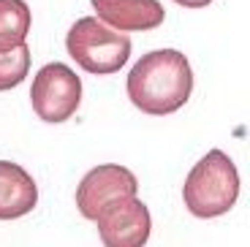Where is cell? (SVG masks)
Returning a JSON list of instances; mask_svg holds the SVG:
<instances>
[{
  "instance_id": "cell-3",
  "label": "cell",
  "mask_w": 250,
  "mask_h": 247,
  "mask_svg": "<svg viewBox=\"0 0 250 247\" xmlns=\"http://www.w3.org/2000/svg\"><path fill=\"white\" fill-rule=\"evenodd\" d=\"M65 49L79 68H84L87 74L106 76L117 74L128 62L133 43L128 33L106 25L101 17H82L65 36Z\"/></svg>"
},
{
  "instance_id": "cell-5",
  "label": "cell",
  "mask_w": 250,
  "mask_h": 247,
  "mask_svg": "<svg viewBox=\"0 0 250 247\" xmlns=\"http://www.w3.org/2000/svg\"><path fill=\"white\" fill-rule=\"evenodd\" d=\"M95 223L104 247H144L152 231L150 209L136 196L109 201Z\"/></svg>"
},
{
  "instance_id": "cell-8",
  "label": "cell",
  "mask_w": 250,
  "mask_h": 247,
  "mask_svg": "<svg viewBox=\"0 0 250 247\" xmlns=\"http://www.w3.org/2000/svg\"><path fill=\"white\" fill-rule=\"evenodd\" d=\"M38 204V187L22 166L0 161V220H17Z\"/></svg>"
},
{
  "instance_id": "cell-6",
  "label": "cell",
  "mask_w": 250,
  "mask_h": 247,
  "mask_svg": "<svg viewBox=\"0 0 250 247\" xmlns=\"http://www.w3.org/2000/svg\"><path fill=\"white\" fill-rule=\"evenodd\" d=\"M139 179L131 168L117 166V163H104V166L90 168L82 182L76 185V209L87 220H98L101 209L114 201V198L136 196Z\"/></svg>"
},
{
  "instance_id": "cell-1",
  "label": "cell",
  "mask_w": 250,
  "mask_h": 247,
  "mask_svg": "<svg viewBox=\"0 0 250 247\" xmlns=\"http://www.w3.org/2000/svg\"><path fill=\"white\" fill-rule=\"evenodd\" d=\"M128 98L144 114H174L193 93V68L180 49L147 52L128 74Z\"/></svg>"
},
{
  "instance_id": "cell-7",
  "label": "cell",
  "mask_w": 250,
  "mask_h": 247,
  "mask_svg": "<svg viewBox=\"0 0 250 247\" xmlns=\"http://www.w3.org/2000/svg\"><path fill=\"white\" fill-rule=\"evenodd\" d=\"M90 6L106 25L123 33L155 30L166 19L161 0H90Z\"/></svg>"
},
{
  "instance_id": "cell-2",
  "label": "cell",
  "mask_w": 250,
  "mask_h": 247,
  "mask_svg": "<svg viewBox=\"0 0 250 247\" xmlns=\"http://www.w3.org/2000/svg\"><path fill=\"white\" fill-rule=\"evenodd\" d=\"M182 198L193 217L212 220L226 215L239 198V171L234 161L223 149H209L185 177Z\"/></svg>"
},
{
  "instance_id": "cell-11",
  "label": "cell",
  "mask_w": 250,
  "mask_h": 247,
  "mask_svg": "<svg viewBox=\"0 0 250 247\" xmlns=\"http://www.w3.org/2000/svg\"><path fill=\"white\" fill-rule=\"evenodd\" d=\"M177 6H185V8H207L212 0H174Z\"/></svg>"
},
{
  "instance_id": "cell-10",
  "label": "cell",
  "mask_w": 250,
  "mask_h": 247,
  "mask_svg": "<svg viewBox=\"0 0 250 247\" xmlns=\"http://www.w3.org/2000/svg\"><path fill=\"white\" fill-rule=\"evenodd\" d=\"M27 74H30V46L27 43L0 55V93L22 84Z\"/></svg>"
},
{
  "instance_id": "cell-9",
  "label": "cell",
  "mask_w": 250,
  "mask_h": 247,
  "mask_svg": "<svg viewBox=\"0 0 250 247\" xmlns=\"http://www.w3.org/2000/svg\"><path fill=\"white\" fill-rule=\"evenodd\" d=\"M30 33V8L25 0H0V55L22 46Z\"/></svg>"
},
{
  "instance_id": "cell-4",
  "label": "cell",
  "mask_w": 250,
  "mask_h": 247,
  "mask_svg": "<svg viewBox=\"0 0 250 247\" xmlns=\"http://www.w3.org/2000/svg\"><path fill=\"white\" fill-rule=\"evenodd\" d=\"M82 103V79L62 62L41 65L33 76L30 106L44 123H65Z\"/></svg>"
}]
</instances>
